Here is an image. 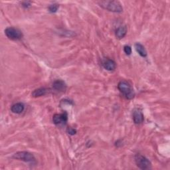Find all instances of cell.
<instances>
[{"label": "cell", "mask_w": 170, "mask_h": 170, "mask_svg": "<svg viewBox=\"0 0 170 170\" xmlns=\"http://www.w3.org/2000/svg\"><path fill=\"white\" fill-rule=\"evenodd\" d=\"M31 2H24L22 3V5L24 8H28L31 6Z\"/></svg>", "instance_id": "cell-17"}, {"label": "cell", "mask_w": 170, "mask_h": 170, "mask_svg": "<svg viewBox=\"0 0 170 170\" xmlns=\"http://www.w3.org/2000/svg\"><path fill=\"white\" fill-rule=\"evenodd\" d=\"M102 66L106 69V70L109 71H114V69L116 68V64L113 60L110 59V58H108V59H106L103 62Z\"/></svg>", "instance_id": "cell-8"}, {"label": "cell", "mask_w": 170, "mask_h": 170, "mask_svg": "<svg viewBox=\"0 0 170 170\" xmlns=\"http://www.w3.org/2000/svg\"><path fill=\"white\" fill-rule=\"evenodd\" d=\"M67 132L71 135H74L77 133V130L75 129L72 128H69L67 129Z\"/></svg>", "instance_id": "cell-16"}, {"label": "cell", "mask_w": 170, "mask_h": 170, "mask_svg": "<svg viewBox=\"0 0 170 170\" xmlns=\"http://www.w3.org/2000/svg\"><path fill=\"white\" fill-rule=\"evenodd\" d=\"M58 5L57 4H52V5H51L49 7V11L51 12V13H55L57 12V11L58 10Z\"/></svg>", "instance_id": "cell-14"}, {"label": "cell", "mask_w": 170, "mask_h": 170, "mask_svg": "<svg viewBox=\"0 0 170 170\" xmlns=\"http://www.w3.org/2000/svg\"><path fill=\"white\" fill-rule=\"evenodd\" d=\"M68 116L66 112H64L62 114H55L52 117V122L53 123L56 125L60 124H65L67 122Z\"/></svg>", "instance_id": "cell-6"}, {"label": "cell", "mask_w": 170, "mask_h": 170, "mask_svg": "<svg viewBox=\"0 0 170 170\" xmlns=\"http://www.w3.org/2000/svg\"><path fill=\"white\" fill-rule=\"evenodd\" d=\"M135 161L137 166L141 169H150L152 168V163L149 159L140 154L136 156Z\"/></svg>", "instance_id": "cell-5"}, {"label": "cell", "mask_w": 170, "mask_h": 170, "mask_svg": "<svg viewBox=\"0 0 170 170\" xmlns=\"http://www.w3.org/2000/svg\"><path fill=\"white\" fill-rule=\"evenodd\" d=\"M13 158L16 159H19V160L23 161L25 162H28V163H36L35 160V158L33 154L28 152H19L15 153L13 156Z\"/></svg>", "instance_id": "cell-3"}, {"label": "cell", "mask_w": 170, "mask_h": 170, "mask_svg": "<svg viewBox=\"0 0 170 170\" xmlns=\"http://www.w3.org/2000/svg\"><path fill=\"white\" fill-rule=\"evenodd\" d=\"M5 34L11 40L18 41L22 39L23 35L19 29L15 28H8L5 30Z\"/></svg>", "instance_id": "cell-4"}, {"label": "cell", "mask_w": 170, "mask_h": 170, "mask_svg": "<svg viewBox=\"0 0 170 170\" xmlns=\"http://www.w3.org/2000/svg\"><path fill=\"white\" fill-rule=\"evenodd\" d=\"M47 89L45 88H39L35 90L34 91L32 92L31 95L33 97L36 98V97H42V96H44L47 94Z\"/></svg>", "instance_id": "cell-12"}, {"label": "cell", "mask_w": 170, "mask_h": 170, "mask_svg": "<svg viewBox=\"0 0 170 170\" xmlns=\"http://www.w3.org/2000/svg\"><path fill=\"white\" fill-rule=\"evenodd\" d=\"M135 48L136 51L138 52V54H139L141 57H146L147 56V52L145 49L144 47H143L142 44L138 42V43L135 45Z\"/></svg>", "instance_id": "cell-13"}, {"label": "cell", "mask_w": 170, "mask_h": 170, "mask_svg": "<svg viewBox=\"0 0 170 170\" xmlns=\"http://www.w3.org/2000/svg\"><path fill=\"white\" fill-rule=\"evenodd\" d=\"M127 33V28L126 26H120L116 31V36L118 39H121L126 36Z\"/></svg>", "instance_id": "cell-11"}, {"label": "cell", "mask_w": 170, "mask_h": 170, "mask_svg": "<svg viewBox=\"0 0 170 170\" xmlns=\"http://www.w3.org/2000/svg\"><path fill=\"white\" fill-rule=\"evenodd\" d=\"M101 8L114 13H121L123 12L121 3L118 1H102L98 2Z\"/></svg>", "instance_id": "cell-1"}, {"label": "cell", "mask_w": 170, "mask_h": 170, "mask_svg": "<svg viewBox=\"0 0 170 170\" xmlns=\"http://www.w3.org/2000/svg\"><path fill=\"white\" fill-rule=\"evenodd\" d=\"M52 88L57 91H64L66 89V84L61 80H57L52 84Z\"/></svg>", "instance_id": "cell-9"}, {"label": "cell", "mask_w": 170, "mask_h": 170, "mask_svg": "<svg viewBox=\"0 0 170 170\" xmlns=\"http://www.w3.org/2000/svg\"><path fill=\"white\" fill-rule=\"evenodd\" d=\"M24 109H25V106L23 103L21 102L15 103L13 105H12V108H11V110H12V112L15 114H21V112H23Z\"/></svg>", "instance_id": "cell-10"}, {"label": "cell", "mask_w": 170, "mask_h": 170, "mask_svg": "<svg viewBox=\"0 0 170 170\" xmlns=\"http://www.w3.org/2000/svg\"><path fill=\"white\" fill-rule=\"evenodd\" d=\"M143 114L140 110H134L133 113V120H134V123L136 124H140L142 123L143 121Z\"/></svg>", "instance_id": "cell-7"}, {"label": "cell", "mask_w": 170, "mask_h": 170, "mask_svg": "<svg viewBox=\"0 0 170 170\" xmlns=\"http://www.w3.org/2000/svg\"><path fill=\"white\" fill-rule=\"evenodd\" d=\"M124 52L126 53V54L127 55H131V53H132V49H131V47L130 46H128V45H126L124 47Z\"/></svg>", "instance_id": "cell-15"}, {"label": "cell", "mask_w": 170, "mask_h": 170, "mask_svg": "<svg viewBox=\"0 0 170 170\" xmlns=\"http://www.w3.org/2000/svg\"><path fill=\"white\" fill-rule=\"evenodd\" d=\"M118 88L124 94L126 98L128 100H131L134 97V91L133 88H132L131 85L125 81H120L118 84Z\"/></svg>", "instance_id": "cell-2"}]
</instances>
